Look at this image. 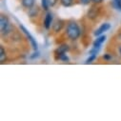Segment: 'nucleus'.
I'll use <instances>...</instances> for the list:
<instances>
[{
  "label": "nucleus",
  "mask_w": 121,
  "mask_h": 121,
  "mask_svg": "<svg viewBox=\"0 0 121 121\" xmlns=\"http://www.w3.org/2000/svg\"><path fill=\"white\" fill-rule=\"evenodd\" d=\"M46 1H47L48 5H49V6H50V8H51V7H54V6L57 4L58 0H46Z\"/></svg>",
  "instance_id": "obj_18"
},
{
  "label": "nucleus",
  "mask_w": 121,
  "mask_h": 121,
  "mask_svg": "<svg viewBox=\"0 0 121 121\" xmlns=\"http://www.w3.org/2000/svg\"><path fill=\"white\" fill-rule=\"evenodd\" d=\"M19 29L21 30V32L25 35V36H26V37L28 38V40L30 41V44H31L33 50H34V51H37V50H38V44H37L36 40L35 39V37H34L31 34H30V32L28 31V30H27L23 25H19Z\"/></svg>",
  "instance_id": "obj_3"
},
{
  "label": "nucleus",
  "mask_w": 121,
  "mask_h": 121,
  "mask_svg": "<svg viewBox=\"0 0 121 121\" xmlns=\"http://www.w3.org/2000/svg\"><path fill=\"white\" fill-rule=\"evenodd\" d=\"M21 4L24 8L26 9H31L35 6V0H21Z\"/></svg>",
  "instance_id": "obj_10"
},
{
  "label": "nucleus",
  "mask_w": 121,
  "mask_h": 121,
  "mask_svg": "<svg viewBox=\"0 0 121 121\" xmlns=\"http://www.w3.org/2000/svg\"><path fill=\"white\" fill-rule=\"evenodd\" d=\"M100 49H101V48H97V47H93L92 49L90 50V52H89V54H96V55H97V53L99 52Z\"/></svg>",
  "instance_id": "obj_16"
},
{
  "label": "nucleus",
  "mask_w": 121,
  "mask_h": 121,
  "mask_svg": "<svg viewBox=\"0 0 121 121\" xmlns=\"http://www.w3.org/2000/svg\"><path fill=\"white\" fill-rule=\"evenodd\" d=\"M79 2L81 5L87 6V5H90V3H92V0H79Z\"/></svg>",
  "instance_id": "obj_19"
},
{
  "label": "nucleus",
  "mask_w": 121,
  "mask_h": 121,
  "mask_svg": "<svg viewBox=\"0 0 121 121\" xmlns=\"http://www.w3.org/2000/svg\"><path fill=\"white\" fill-rule=\"evenodd\" d=\"M38 13H39V8L36 6H34L33 8H31V9H29V16L31 17V18H33V17H36L37 15H38Z\"/></svg>",
  "instance_id": "obj_11"
},
{
  "label": "nucleus",
  "mask_w": 121,
  "mask_h": 121,
  "mask_svg": "<svg viewBox=\"0 0 121 121\" xmlns=\"http://www.w3.org/2000/svg\"><path fill=\"white\" fill-rule=\"evenodd\" d=\"M35 52H34V53H33V55L30 56V58H31V59H35V58L39 57V55H40L39 52H37V51H35Z\"/></svg>",
  "instance_id": "obj_20"
},
{
  "label": "nucleus",
  "mask_w": 121,
  "mask_h": 121,
  "mask_svg": "<svg viewBox=\"0 0 121 121\" xmlns=\"http://www.w3.org/2000/svg\"><path fill=\"white\" fill-rule=\"evenodd\" d=\"M112 5L115 10L121 12V0H112Z\"/></svg>",
  "instance_id": "obj_14"
},
{
  "label": "nucleus",
  "mask_w": 121,
  "mask_h": 121,
  "mask_svg": "<svg viewBox=\"0 0 121 121\" xmlns=\"http://www.w3.org/2000/svg\"><path fill=\"white\" fill-rule=\"evenodd\" d=\"M65 25V21L62 19H57L55 20V22L52 24V30L54 33H59L62 31V29L64 28Z\"/></svg>",
  "instance_id": "obj_7"
},
{
  "label": "nucleus",
  "mask_w": 121,
  "mask_h": 121,
  "mask_svg": "<svg viewBox=\"0 0 121 121\" xmlns=\"http://www.w3.org/2000/svg\"><path fill=\"white\" fill-rule=\"evenodd\" d=\"M106 39H107V37H106V35H99V36H97V38L94 41V43H93V45H94V47H97V48H101V46H102V44L106 41Z\"/></svg>",
  "instance_id": "obj_9"
},
{
  "label": "nucleus",
  "mask_w": 121,
  "mask_h": 121,
  "mask_svg": "<svg viewBox=\"0 0 121 121\" xmlns=\"http://www.w3.org/2000/svg\"><path fill=\"white\" fill-rule=\"evenodd\" d=\"M41 7H42V9H43L44 11H46V12H48L49 9H50V6L48 5V3H47L46 0H41Z\"/></svg>",
  "instance_id": "obj_17"
},
{
  "label": "nucleus",
  "mask_w": 121,
  "mask_h": 121,
  "mask_svg": "<svg viewBox=\"0 0 121 121\" xmlns=\"http://www.w3.org/2000/svg\"><path fill=\"white\" fill-rule=\"evenodd\" d=\"M52 24H53V15L52 13L48 12L45 15V18L43 21V26L46 30H50L52 27Z\"/></svg>",
  "instance_id": "obj_5"
},
{
  "label": "nucleus",
  "mask_w": 121,
  "mask_h": 121,
  "mask_svg": "<svg viewBox=\"0 0 121 121\" xmlns=\"http://www.w3.org/2000/svg\"><path fill=\"white\" fill-rule=\"evenodd\" d=\"M66 35L72 41H75L80 37L81 29L79 25L77 24V22L73 20H71L68 22L67 27H66Z\"/></svg>",
  "instance_id": "obj_1"
},
{
  "label": "nucleus",
  "mask_w": 121,
  "mask_h": 121,
  "mask_svg": "<svg viewBox=\"0 0 121 121\" xmlns=\"http://www.w3.org/2000/svg\"><path fill=\"white\" fill-rule=\"evenodd\" d=\"M70 51V46L66 43L64 44H61V45H59L58 48L54 51V55H59V54H62V53H67L68 52Z\"/></svg>",
  "instance_id": "obj_8"
},
{
  "label": "nucleus",
  "mask_w": 121,
  "mask_h": 121,
  "mask_svg": "<svg viewBox=\"0 0 121 121\" xmlns=\"http://www.w3.org/2000/svg\"><path fill=\"white\" fill-rule=\"evenodd\" d=\"M95 58H96V54H90V56L86 60L85 64H91V63H93V61H95Z\"/></svg>",
  "instance_id": "obj_15"
},
{
  "label": "nucleus",
  "mask_w": 121,
  "mask_h": 121,
  "mask_svg": "<svg viewBox=\"0 0 121 121\" xmlns=\"http://www.w3.org/2000/svg\"><path fill=\"white\" fill-rule=\"evenodd\" d=\"M0 31L2 36H7L10 33H12V25L8 15L2 13L0 16Z\"/></svg>",
  "instance_id": "obj_2"
},
{
  "label": "nucleus",
  "mask_w": 121,
  "mask_h": 121,
  "mask_svg": "<svg viewBox=\"0 0 121 121\" xmlns=\"http://www.w3.org/2000/svg\"><path fill=\"white\" fill-rule=\"evenodd\" d=\"M118 52H119V54L121 55V45L118 47Z\"/></svg>",
  "instance_id": "obj_23"
},
{
  "label": "nucleus",
  "mask_w": 121,
  "mask_h": 121,
  "mask_svg": "<svg viewBox=\"0 0 121 121\" xmlns=\"http://www.w3.org/2000/svg\"><path fill=\"white\" fill-rule=\"evenodd\" d=\"M102 58H103L104 60H107V61H109V60L112 59V55H111L110 53H105V54L102 56Z\"/></svg>",
  "instance_id": "obj_21"
},
{
  "label": "nucleus",
  "mask_w": 121,
  "mask_h": 121,
  "mask_svg": "<svg viewBox=\"0 0 121 121\" xmlns=\"http://www.w3.org/2000/svg\"><path fill=\"white\" fill-rule=\"evenodd\" d=\"M111 29V24L110 23H103L100 25V27L98 29L95 30V32L94 33V35L95 36H99V35H102L104 33L108 32L109 30Z\"/></svg>",
  "instance_id": "obj_6"
},
{
  "label": "nucleus",
  "mask_w": 121,
  "mask_h": 121,
  "mask_svg": "<svg viewBox=\"0 0 121 121\" xmlns=\"http://www.w3.org/2000/svg\"><path fill=\"white\" fill-rule=\"evenodd\" d=\"M92 2H93L94 4H97V5H99V4H101V3L103 2V0H92Z\"/></svg>",
  "instance_id": "obj_22"
},
{
  "label": "nucleus",
  "mask_w": 121,
  "mask_h": 121,
  "mask_svg": "<svg viewBox=\"0 0 121 121\" xmlns=\"http://www.w3.org/2000/svg\"><path fill=\"white\" fill-rule=\"evenodd\" d=\"M7 60V52H6V50L4 49L3 46L0 47V62L1 63H4Z\"/></svg>",
  "instance_id": "obj_12"
},
{
  "label": "nucleus",
  "mask_w": 121,
  "mask_h": 121,
  "mask_svg": "<svg viewBox=\"0 0 121 121\" xmlns=\"http://www.w3.org/2000/svg\"><path fill=\"white\" fill-rule=\"evenodd\" d=\"M100 13V8L97 6V4H94V6L91 7L87 13V17L90 20H95Z\"/></svg>",
  "instance_id": "obj_4"
},
{
  "label": "nucleus",
  "mask_w": 121,
  "mask_h": 121,
  "mask_svg": "<svg viewBox=\"0 0 121 121\" xmlns=\"http://www.w3.org/2000/svg\"><path fill=\"white\" fill-rule=\"evenodd\" d=\"M59 2H60V4H61L63 7L69 8V7L73 6L74 0H59Z\"/></svg>",
  "instance_id": "obj_13"
}]
</instances>
